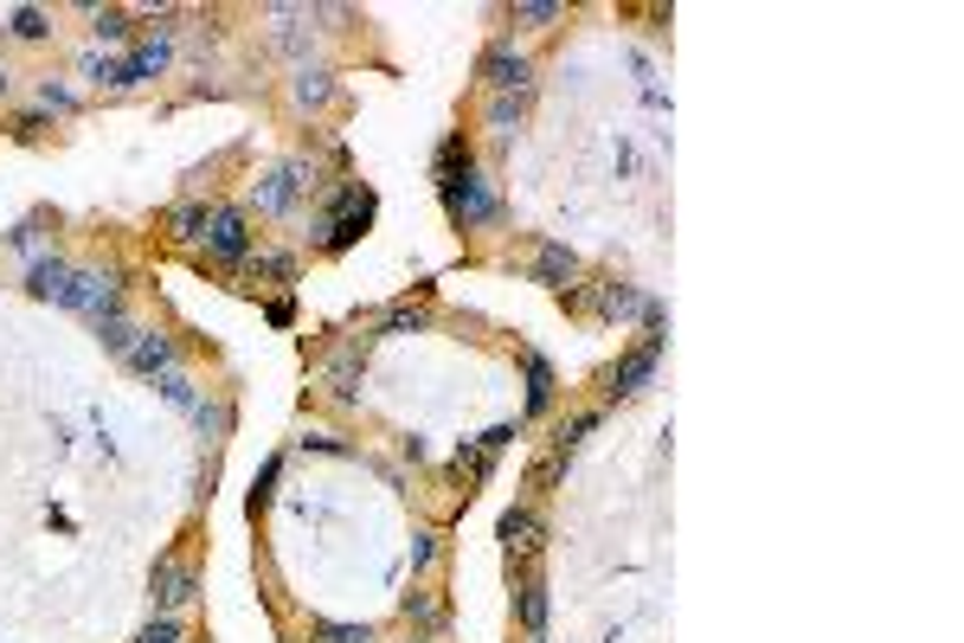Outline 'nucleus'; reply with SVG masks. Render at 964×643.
<instances>
[{
  "label": "nucleus",
  "mask_w": 964,
  "mask_h": 643,
  "mask_svg": "<svg viewBox=\"0 0 964 643\" xmlns=\"http://www.w3.org/2000/svg\"><path fill=\"white\" fill-rule=\"evenodd\" d=\"M431 560H437V534H418V541H412V572L431 567Z\"/></svg>",
  "instance_id": "nucleus-37"
},
{
  "label": "nucleus",
  "mask_w": 964,
  "mask_h": 643,
  "mask_svg": "<svg viewBox=\"0 0 964 643\" xmlns=\"http://www.w3.org/2000/svg\"><path fill=\"white\" fill-rule=\"evenodd\" d=\"M7 26H13V39H46V33H52V20H46L39 7H13Z\"/></svg>",
  "instance_id": "nucleus-26"
},
{
  "label": "nucleus",
  "mask_w": 964,
  "mask_h": 643,
  "mask_svg": "<svg viewBox=\"0 0 964 643\" xmlns=\"http://www.w3.org/2000/svg\"><path fill=\"white\" fill-rule=\"evenodd\" d=\"M97 335H103V348H110V355L123 360V355H129V342H136L141 329H136V322H123V316H103V322H97Z\"/></svg>",
  "instance_id": "nucleus-24"
},
{
  "label": "nucleus",
  "mask_w": 964,
  "mask_h": 643,
  "mask_svg": "<svg viewBox=\"0 0 964 643\" xmlns=\"http://www.w3.org/2000/svg\"><path fill=\"white\" fill-rule=\"evenodd\" d=\"M515 444V425H495V431H482V450H508Z\"/></svg>",
  "instance_id": "nucleus-38"
},
{
  "label": "nucleus",
  "mask_w": 964,
  "mask_h": 643,
  "mask_svg": "<svg viewBox=\"0 0 964 643\" xmlns=\"http://www.w3.org/2000/svg\"><path fill=\"white\" fill-rule=\"evenodd\" d=\"M464 168H477V161H470V143H464V136H450V143L437 148V181H457Z\"/></svg>",
  "instance_id": "nucleus-25"
},
{
  "label": "nucleus",
  "mask_w": 964,
  "mask_h": 643,
  "mask_svg": "<svg viewBox=\"0 0 964 643\" xmlns=\"http://www.w3.org/2000/svg\"><path fill=\"white\" fill-rule=\"evenodd\" d=\"M386 329H393V335L424 329V302H393V309H386Z\"/></svg>",
  "instance_id": "nucleus-31"
},
{
  "label": "nucleus",
  "mask_w": 964,
  "mask_h": 643,
  "mask_svg": "<svg viewBox=\"0 0 964 643\" xmlns=\"http://www.w3.org/2000/svg\"><path fill=\"white\" fill-rule=\"evenodd\" d=\"M528 643H541V638H528Z\"/></svg>",
  "instance_id": "nucleus-41"
},
{
  "label": "nucleus",
  "mask_w": 964,
  "mask_h": 643,
  "mask_svg": "<svg viewBox=\"0 0 964 643\" xmlns=\"http://www.w3.org/2000/svg\"><path fill=\"white\" fill-rule=\"evenodd\" d=\"M207 213L212 207H200V200L174 207V213H168V238H181V245H187V238H207Z\"/></svg>",
  "instance_id": "nucleus-17"
},
{
  "label": "nucleus",
  "mask_w": 964,
  "mask_h": 643,
  "mask_svg": "<svg viewBox=\"0 0 964 643\" xmlns=\"http://www.w3.org/2000/svg\"><path fill=\"white\" fill-rule=\"evenodd\" d=\"M406 618H412L418 631H424V638H431V631H437V625H444V605H437V598H431V592H406Z\"/></svg>",
  "instance_id": "nucleus-23"
},
{
  "label": "nucleus",
  "mask_w": 964,
  "mask_h": 643,
  "mask_svg": "<svg viewBox=\"0 0 964 643\" xmlns=\"http://www.w3.org/2000/svg\"><path fill=\"white\" fill-rule=\"evenodd\" d=\"M521 110H528V97H489V129L495 136H515L521 129Z\"/></svg>",
  "instance_id": "nucleus-19"
},
{
  "label": "nucleus",
  "mask_w": 964,
  "mask_h": 643,
  "mask_svg": "<svg viewBox=\"0 0 964 643\" xmlns=\"http://www.w3.org/2000/svg\"><path fill=\"white\" fill-rule=\"evenodd\" d=\"M598 419H605V412H579L572 425H559V437H553V457H572V450H579V444L598 431Z\"/></svg>",
  "instance_id": "nucleus-21"
},
{
  "label": "nucleus",
  "mask_w": 964,
  "mask_h": 643,
  "mask_svg": "<svg viewBox=\"0 0 964 643\" xmlns=\"http://www.w3.org/2000/svg\"><path fill=\"white\" fill-rule=\"evenodd\" d=\"M289 271H296V264H289L283 251H264V258H258V277H289Z\"/></svg>",
  "instance_id": "nucleus-34"
},
{
  "label": "nucleus",
  "mask_w": 964,
  "mask_h": 643,
  "mask_svg": "<svg viewBox=\"0 0 964 643\" xmlns=\"http://www.w3.org/2000/svg\"><path fill=\"white\" fill-rule=\"evenodd\" d=\"M136 643H187V638H181V625H174V618L161 611V618H148V625L136 631Z\"/></svg>",
  "instance_id": "nucleus-30"
},
{
  "label": "nucleus",
  "mask_w": 964,
  "mask_h": 643,
  "mask_svg": "<svg viewBox=\"0 0 964 643\" xmlns=\"http://www.w3.org/2000/svg\"><path fill=\"white\" fill-rule=\"evenodd\" d=\"M302 187H309V168H302V161H283V168H271V174L251 187V200H258V213H289Z\"/></svg>",
  "instance_id": "nucleus-8"
},
{
  "label": "nucleus",
  "mask_w": 964,
  "mask_h": 643,
  "mask_svg": "<svg viewBox=\"0 0 964 643\" xmlns=\"http://www.w3.org/2000/svg\"><path fill=\"white\" fill-rule=\"evenodd\" d=\"M39 110H52V116H71V110H77V97H71L59 77H46V84H39Z\"/></svg>",
  "instance_id": "nucleus-28"
},
{
  "label": "nucleus",
  "mask_w": 964,
  "mask_h": 643,
  "mask_svg": "<svg viewBox=\"0 0 964 643\" xmlns=\"http://www.w3.org/2000/svg\"><path fill=\"white\" fill-rule=\"evenodd\" d=\"M289 97H296L302 110H322V103L335 97V77L322 72V65H302V72H296V84H289Z\"/></svg>",
  "instance_id": "nucleus-14"
},
{
  "label": "nucleus",
  "mask_w": 964,
  "mask_h": 643,
  "mask_svg": "<svg viewBox=\"0 0 964 643\" xmlns=\"http://www.w3.org/2000/svg\"><path fill=\"white\" fill-rule=\"evenodd\" d=\"M489 463H495V450H482V437H477V444H457L450 477H457V483H482V477H489Z\"/></svg>",
  "instance_id": "nucleus-16"
},
{
  "label": "nucleus",
  "mask_w": 964,
  "mask_h": 643,
  "mask_svg": "<svg viewBox=\"0 0 964 643\" xmlns=\"http://www.w3.org/2000/svg\"><path fill=\"white\" fill-rule=\"evenodd\" d=\"M559 470H566V457H541V463H534V490L559 483Z\"/></svg>",
  "instance_id": "nucleus-35"
},
{
  "label": "nucleus",
  "mask_w": 964,
  "mask_h": 643,
  "mask_svg": "<svg viewBox=\"0 0 964 643\" xmlns=\"http://www.w3.org/2000/svg\"><path fill=\"white\" fill-rule=\"evenodd\" d=\"M521 625H528V638H541V631H547V585H541L534 572L521 579Z\"/></svg>",
  "instance_id": "nucleus-15"
},
{
  "label": "nucleus",
  "mask_w": 964,
  "mask_h": 643,
  "mask_svg": "<svg viewBox=\"0 0 964 643\" xmlns=\"http://www.w3.org/2000/svg\"><path fill=\"white\" fill-rule=\"evenodd\" d=\"M207 251L225 264V271H238V264L251 258V232H245V213H238V207H212L207 213Z\"/></svg>",
  "instance_id": "nucleus-3"
},
{
  "label": "nucleus",
  "mask_w": 964,
  "mask_h": 643,
  "mask_svg": "<svg viewBox=\"0 0 964 643\" xmlns=\"http://www.w3.org/2000/svg\"><path fill=\"white\" fill-rule=\"evenodd\" d=\"M316 643H373V625H316Z\"/></svg>",
  "instance_id": "nucleus-29"
},
{
  "label": "nucleus",
  "mask_w": 964,
  "mask_h": 643,
  "mask_svg": "<svg viewBox=\"0 0 964 643\" xmlns=\"http://www.w3.org/2000/svg\"><path fill=\"white\" fill-rule=\"evenodd\" d=\"M26 289H33V296H46V302H65V296H71V264H65V258H33Z\"/></svg>",
  "instance_id": "nucleus-13"
},
{
  "label": "nucleus",
  "mask_w": 964,
  "mask_h": 643,
  "mask_svg": "<svg viewBox=\"0 0 964 643\" xmlns=\"http://www.w3.org/2000/svg\"><path fill=\"white\" fill-rule=\"evenodd\" d=\"M0 97H7V65H0Z\"/></svg>",
  "instance_id": "nucleus-40"
},
{
  "label": "nucleus",
  "mask_w": 964,
  "mask_h": 643,
  "mask_svg": "<svg viewBox=\"0 0 964 643\" xmlns=\"http://www.w3.org/2000/svg\"><path fill=\"white\" fill-rule=\"evenodd\" d=\"M559 13H566L559 0H521V7H508V20H515V26H528V33H534V26H553Z\"/></svg>",
  "instance_id": "nucleus-22"
},
{
  "label": "nucleus",
  "mask_w": 964,
  "mask_h": 643,
  "mask_svg": "<svg viewBox=\"0 0 964 643\" xmlns=\"http://www.w3.org/2000/svg\"><path fill=\"white\" fill-rule=\"evenodd\" d=\"M553 406V367L541 355H528V412H547Z\"/></svg>",
  "instance_id": "nucleus-18"
},
{
  "label": "nucleus",
  "mask_w": 964,
  "mask_h": 643,
  "mask_svg": "<svg viewBox=\"0 0 964 643\" xmlns=\"http://www.w3.org/2000/svg\"><path fill=\"white\" fill-rule=\"evenodd\" d=\"M302 444H316V450H335V457H347V444H342V437H329V431H309Z\"/></svg>",
  "instance_id": "nucleus-39"
},
{
  "label": "nucleus",
  "mask_w": 964,
  "mask_h": 643,
  "mask_svg": "<svg viewBox=\"0 0 964 643\" xmlns=\"http://www.w3.org/2000/svg\"><path fill=\"white\" fill-rule=\"evenodd\" d=\"M123 360H129L136 373H155V380H161V373H174V342H168V335H155V329H141Z\"/></svg>",
  "instance_id": "nucleus-11"
},
{
  "label": "nucleus",
  "mask_w": 964,
  "mask_h": 643,
  "mask_svg": "<svg viewBox=\"0 0 964 643\" xmlns=\"http://www.w3.org/2000/svg\"><path fill=\"white\" fill-rule=\"evenodd\" d=\"M276 470H283V457H271V463H264V477H258V490H251V508H264V502H271V490H276Z\"/></svg>",
  "instance_id": "nucleus-33"
},
{
  "label": "nucleus",
  "mask_w": 964,
  "mask_h": 643,
  "mask_svg": "<svg viewBox=\"0 0 964 643\" xmlns=\"http://www.w3.org/2000/svg\"><path fill=\"white\" fill-rule=\"evenodd\" d=\"M168 59H174V33L161 26L155 39H141L136 52H129V59L116 65V84H110V90H129V84H148V77H161V72H168Z\"/></svg>",
  "instance_id": "nucleus-7"
},
{
  "label": "nucleus",
  "mask_w": 964,
  "mask_h": 643,
  "mask_svg": "<svg viewBox=\"0 0 964 643\" xmlns=\"http://www.w3.org/2000/svg\"><path fill=\"white\" fill-rule=\"evenodd\" d=\"M367 225H373V194L367 187H342L329 200V213H322V251H347Z\"/></svg>",
  "instance_id": "nucleus-2"
},
{
  "label": "nucleus",
  "mask_w": 964,
  "mask_h": 643,
  "mask_svg": "<svg viewBox=\"0 0 964 643\" xmlns=\"http://www.w3.org/2000/svg\"><path fill=\"white\" fill-rule=\"evenodd\" d=\"M155 386H161V399H168V406H181V412H194V406H200V386H194L181 367H174V373H161Z\"/></svg>",
  "instance_id": "nucleus-20"
},
{
  "label": "nucleus",
  "mask_w": 964,
  "mask_h": 643,
  "mask_svg": "<svg viewBox=\"0 0 964 643\" xmlns=\"http://www.w3.org/2000/svg\"><path fill=\"white\" fill-rule=\"evenodd\" d=\"M482 77H489V90L495 97H528V84H534V65L502 39V46H489L482 52Z\"/></svg>",
  "instance_id": "nucleus-5"
},
{
  "label": "nucleus",
  "mask_w": 964,
  "mask_h": 643,
  "mask_svg": "<svg viewBox=\"0 0 964 643\" xmlns=\"http://www.w3.org/2000/svg\"><path fill=\"white\" fill-rule=\"evenodd\" d=\"M194 425L207 431V437H219V431L232 425V412H225V406H207V399H200V406H194Z\"/></svg>",
  "instance_id": "nucleus-32"
},
{
  "label": "nucleus",
  "mask_w": 964,
  "mask_h": 643,
  "mask_svg": "<svg viewBox=\"0 0 964 643\" xmlns=\"http://www.w3.org/2000/svg\"><path fill=\"white\" fill-rule=\"evenodd\" d=\"M437 194H444V213L457 225H495L502 219V194L482 168H464L457 181H437Z\"/></svg>",
  "instance_id": "nucleus-1"
},
{
  "label": "nucleus",
  "mask_w": 964,
  "mask_h": 643,
  "mask_svg": "<svg viewBox=\"0 0 964 643\" xmlns=\"http://www.w3.org/2000/svg\"><path fill=\"white\" fill-rule=\"evenodd\" d=\"M656 309H663L656 296H643V289H630V284H605L598 289V316H611V322H637V316L650 322Z\"/></svg>",
  "instance_id": "nucleus-10"
},
{
  "label": "nucleus",
  "mask_w": 964,
  "mask_h": 643,
  "mask_svg": "<svg viewBox=\"0 0 964 643\" xmlns=\"http://www.w3.org/2000/svg\"><path fill=\"white\" fill-rule=\"evenodd\" d=\"M90 26H97V39H129V13H116V7H90Z\"/></svg>",
  "instance_id": "nucleus-27"
},
{
  "label": "nucleus",
  "mask_w": 964,
  "mask_h": 643,
  "mask_svg": "<svg viewBox=\"0 0 964 643\" xmlns=\"http://www.w3.org/2000/svg\"><path fill=\"white\" fill-rule=\"evenodd\" d=\"M572 277H579V258H572L566 245H541V251H534V284L572 289Z\"/></svg>",
  "instance_id": "nucleus-12"
},
{
  "label": "nucleus",
  "mask_w": 964,
  "mask_h": 643,
  "mask_svg": "<svg viewBox=\"0 0 964 643\" xmlns=\"http://www.w3.org/2000/svg\"><path fill=\"white\" fill-rule=\"evenodd\" d=\"M148 592H155L161 611H181L187 598H200V572L187 567V560H174V554H161L155 572H148Z\"/></svg>",
  "instance_id": "nucleus-4"
},
{
  "label": "nucleus",
  "mask_w": 964,
  "mask_h": 643,
  "mask_svg": "<svg viewBox=\"0 0 964 643\" xmlns=\"http://www.w3.org/2000/svg\"><path fill=\"white\" fill-rule=\"evenodd\" d=\"M65 309L90 316V322L116 316V271H71V296H65Z\"/></svg>",
  "instance_id": "nucleus-6"
},
{
  "label": "nucleus",
  "mask_w": 964,
  "mask_h": 643,
  "mask_svg": "<svg viewBox=\"0 0 964 643\" xmlns=\"http://www.w3.org/2000/svg\"><path fill=\"white\" fill-rule=\"evenodd\" d=\"M541 541H547V521H541L534 508H508V515H502V547H508V560H534Z\"/></svg>",
  "instance_id": "nucleus-9"
},
{
  "label": "nucleus",
  "mask_w": 964,
  "mask_h": 643,
  "mask_svg": "<svg viewBox=\"0 0 964 643\" xmlns=\"http://www.w3.org/2000/svg\"><path fill=\"white\" fill-rule=\"evenodd\" d=\"M84 77H90V84H116V65H110V59H97V52H90V59H84Z\"/></svg>",
  "instance_id": "nucleus-36"
}]
</instances>
